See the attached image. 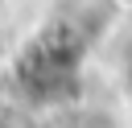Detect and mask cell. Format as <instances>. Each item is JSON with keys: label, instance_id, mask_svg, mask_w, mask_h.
<instances>
[{"label": "cell", "instance_id": "6da1fadb", "mask_svg": "<svg viewBox=\"0 0 132 128\" xmlns=\"http://www.w3.org/2000/svg\"><path fill=\"white\" fill-rule=\"evenodd\" d=\"M82 45L87 37L66 21V25H54L45 37H37L21 62H16V83L29 99L37 103H54V99H66L78 91V62H82Z\"/></svg>", "mask_w": 132, "mask_h": 128}, {"label": "cell", "instance_id": "7a4b0ae2", "mask_svg": "<svg viewBox=\"0 0 132 128\" xmlns=\"http://www.w3.org/2000/svg\"><path fill=\"white\" fill-rule=\"evenodd\" d=\"M128 78H132V62H128Z\"/></svg>", "mask_w": 132, "mask_h": 128}]
</instances>
